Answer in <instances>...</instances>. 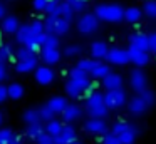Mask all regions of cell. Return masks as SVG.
Masks as SVG:
<instances>
[{"mask_svg": "<svg viewBox=\"0 0 156 144\" xmlns=\"http://www.w3.org/2000/svg\"><path fill=\"white\" fill-rule=\"evenodd\" d=\"M106 60H108V64H114V65H126V64L131 62L128 50L121 49V47H111Z\"/></svg>", "mask_w": 156, "mask_h": 144, "instance_id": "cell-9", "label": "cell"}, {"mask_svg": "<svg viewBox=\"0 0 156 144\" xmlns=\"http://www.w3.org/2000/svg\"><path fill=\"white\" fill-rule=\"evenodd\" d=\"M39 112H41V119H42V121H45V122L52 121V119H54V116H55V114L52 112V111L49 109L47 106H42L41 109H39Z\"/></svg>", "mask_w": 156, "mask_h": 144, "instance_id": "cell-43", "label": "cell"}, {"mask_svg": "<svg viewBox=\"0 0 156 144\" xmlns=\"http://www.w3.org/2000/svg\"><path fill=\"white\" fill-rule=\"evenodd\" d=\"M108 52H109V47L106 42L98 40V42H94L91 45V55H92V59H96V60H106Z\"/></svg>", "mask_w": 156, "mask_h": 144, "instance_id": "cell-20", "label": "cell"}, {"mask_svg": "<svg viewBox=\"0 0 156 144\" xmlns=\"http://www.w3.org/2000/svg\"><path fill=\"white\" fill-rule=\"evenodd\" d=\"M7 92L12 100H19L24 97V86L19 82H12L10 86H7Z\"/></svg>", "mask_w": 156, "mask_h": 144, "instance_id": "cell-25", "label": "cell"}, {"mask_svg": "<svg viewBox=\"0 0 156 144\" xmlns=\"http://www.w3.org/2000/svg\"><path fill=\"white\" fill-rule=\"evenodd\" d=\"M102 87L106 90H116V89H122V76L121 74L111 72L109 76H106L102 79Z\"/></svg>", "mask_w": 156, "mask_h": 144, "instance_id": "cell-14", "label": "cell"}, {"mask_svg": "<svg viewBox=\"0 0 156 144\" xmlns=\"http://www.w3.org/2000/svg\"><path fill=\"white\" fill-rule=\"evenodd\" d=\"M94 89V84H92V79L87 77V79H82V80H74V79H69L66 82V92H67L69 97L72 99H77V97L89 96Z\"/></svg>", "mask_w": 156, "mask_h": 144, "instance_id": "cell-3", "label": "cell"}, {"mask_svg": "<svg viewBox=\"0 0 156 144\" xmlns=\"http://www.w3.org/2000/svg\"><path fill=\"white\" fill-rule=\"evenodd\" d=\"M94 15L104 22H119L124 19V9L119 3H99L94 9Z\"/></svg>", "mask_w": 156, "mask_h": 144, "instance_id": "cell-2", "label": "cell"}, {"mask_svg": "<svg viewBox=\"0 0 156 144\" xmlns=\"http://www.w3.org/2000/svg\"><path fill=\"white\" fill-rule=\"evenodd\" d=\"M126 50H128V54H129V59H131V62L134 64L138 69H141V67L148 65L149 60H151V57H149V52L138 49V47L133 45V44H129Z\"/></svg>", "mask_w": 156, "mask_h": 144, "instance_id": "cell-6", "label": "cell"}, {"mask_svg": "<svg viewBox=\"0 0 156 144\" xmlns=\"http://www.w3.org/2000/svg\"><path fill=\"white\" fill-rule=\"evenodd\" d=\"M139 97L148 104V107H153L156 104V94H154V90H151V89H146L144 92H141Z\"/></svg>", "mask_w": 156, "mask_h": 144, "instance_id": "cell-35", "label": "cell"}, {"mask_svg": "<svg viewBox=\"0 0 156 144\" xmlns=\"http://www.w3.org/2000/svg\"><path fill=\"white\" fill-rule=\"evenodd\" d=\"M82 129H84V132L92 134V136H104L106 132H109L106 121L104 119H94V117H89L84 122Z\"/></svg>", "mask_w": 156, "mask_h": 144, "instance_id": "cell-8", "label": "cell"}, {"mask_svg": "<svg viewBox=\"0 0 156 144\" xmlns=\"http://www.w3.org/2000/svg\"><path fill=\"white\" fill-rule=\"evenodd\" d=\"M129 44L136 45L138 49H141V50H146V52H149L148 35H146V33H143V32H136V33H133V35H131V42H129Z\"/></svg>", "mask_w": 156, "mask_h": 144, "instance_id": "cell-22", "label": "cell"}, {"mask_svg": "<svg viewBox=\"0 0 156 144\" xmlns=\"http://www.w3.org/2000/svg\"><path fill=\"white\" fill-rule=\"evenodd\" d=\"M71 144H82L81 141H74V142H71Z\"/></svg>", "mask_w": 156, "mask_h": 144, "instance_id": "cell-55", "label": "cell"}, {"mask_svg": "<svg viewBox=\"0 0 156 144\" xmlns=\"http://www.w3.org/2000/svg\"><path fill=\"white\" fill-rule=\"evenodd\" d=\"M4 17H5V5L4 3H0V20L4 19Z\"/></svg>", "mask_w": 156, "mask_h": 144, "instance_id": "cell-53", "label": "cell"}, {"mask_svg": "<svg viewBox=\"0 0 156 144\" xmlns=\"http://www.w3.org/2000/svg\"><path fill=\"white\" fill-rule=\"evenodd\" d=\"M128 109H129V112L134 114V116H141V114H144L149 107H148V104H146L139 96H134L133 99H129Z\"/></svg>", "mask_w": 156, "mask_h": 144, "instance_id": "cell-17", "label": "cell"}, {"mask_svg": "<svg viewBox=\"0 0 156 144\" xmlns=\"http://www.w3.org/2000/svg\"><path fill=\"white\" fill-rule=\"evenodd\" d=\"M136 137H138V126L129 124L128 129L119 136V141H121V144H134Z\"/></svg>", "mask_w": 156, "mask_h": 144, "instance_id": "cell-21", "label": "cell"}, {"mask_svg": "<svg viewBox=\"0 0 156 144\" xmlns=\"http://www.w3.org/2000/svg\"><path fill=\"white\" fill-rule=\"evenodd\" d=\"M128 126H129V122H124V121H118V122L112 124V127H111V131H109V132H111L112 136L119 137L126 129H128Z\"/></svg>", "mask_w": 156, "mask_h": 144, "instance_id": "cell-33", "label": "cell"}, {"mask_svg": "<svg viewBox=\"0 0 156 144\" xmlns=\"http://www.w3.org/2000/svg\"><path fill=\"white\" fill-rule=\"evenodd\" d=\"M86 2H87V0H69V3L72 5L74 12H82L84 7H86Z\"/></svg>", "mask_w": 156, "mask_h": 144, "instance_id": "cell-45", "label": "cell"}, {"mask_svg": "<svg viewBox=\"0 0 156 144\" xmlns=\"http://www.w3.org/2000/svg\"><path fill=\"white\" fill-rule=\"evenodd\" d=\"M29 33H30V27L20 25V29L15 33V40H17L19 44H22V45H25V44H27V39H29Z\"/></svg>", "mask_w": 156, "mask_h": 144, "instance_id": "cell-31", "label": "cell"}, {"mask_svg": "<svg viewBox=\"0 0 156 144\" xmlns=\"http://www.w3.org/2000/svg\"><path fill=\"white\" fill-rule=\"evenodd\" d=\"M94 64H96V60L94 59H87V57H84V59H81L77 64H76V67H79V69H82V70H86V72H91V69L94 67Z\"/></svg>", "mask_w": 156, "mask_h": 144, "instance_id": "cell-40", "label": "cell"}, {"mask_svg": "<svg viewBox=\"0 0 156 144\" xmlns=\"http://www.w3.org/2000/svg\"><path fill=\"white\" fill-rule=\"evenodd\" d=\"M104 104L108 106L109 111L119 109V107H122L126 104V92L122 89L106 90L104 92Z\"/></svg>", "mask_w": 156, "mask_h": 144, "instance_id": "cell-4", "label": "cell"}, {"mask_svg": "<svg viewBox=\"0 0 156 144\" xmlns=\"http://www.w3.org/2000/svg\"><path fill=\"white\" fill-rule=\"evenodd\" d=\"M29 27H30V33H34V35H41V33L45 32L44 20H32L29 23Z\"/></svg>", "mask_w": 156, "mask_h": 144, "instance_id": "cell-38", "label": "cell"}, {"mask_svg": "<svg viewBox=\"0 0 156 144\" xmlns=\"http://www.w3.org/2000/svg\"><path fill=\"white\" fill-rule=\"evenodd\" d=\"M7 79V65L5 64H0V82Z\"/></svg>", "mask_w": 156, "mask_h": 144, "instance_id": "cell-51", "label": "cell"}, {"mask_svg": "<svg viewBox=\"0 0 156 144\" xmlns=\"http://www.w3.org/2000/svg\"><path fill=\"white\" fill-rule=\"evenodd\" d=\"M54 141H55V144H71V142H74V141H77V132H76V129L71 124H64L61 134H59Z\"/></svg>", "mask_w": 156, "mask_h": 144, "instance_id": "cell-12", "label": "cell"}, {"mask_svg": "<svg viewBox=\"0 0 156 144\" xmlns=\"http://www.w3.org/2000/svg\"><path fill=\"white\" fill-rule=\"evenodd\" d=\"M129 84H131V89L134 90L138 96L148 89V77L143 72V69L131 70V74H129Z\"/></svg>", "mask_w": 156, "mask_h": 144, "instance_id": "cell-5", "label": "cell"}, {"mask_svg": "<svg viewBox=\"0 0 156 144\" xmlns=\"http://www.w3.org/2000/svg\"><path fill=\"white\" fill-rule=\"evenodd\" d=\"M42 47H45V49H59V35H55L54 32H45Z\"/></svg>", "mask_w": 156, "mask_h": 144, "instance_id": "cell-29", "label": "cell"}, {"mask_svg": "<svg viewBox=\"0 0 156 144\" xmlns=\"http://www.w3.org/2000/svg\"><path fill=\"white\" fill-rule=\"evenodd\" d=\"M87 77H91L86 70L79 69V67H72L71 70H69V79H74V80H82V79H87Z\"/></svg>", "mask_w": 156, "mask_h": 144, "instance_id": "cell-36", "label": "cell"}, {"mask_svg": "<svg viewBox=\"0 0 156 144\" xmlns=\"http://www.w3.org/2000/svg\"><path fill=\"white\" fill-rule=\"evenodd\" d=\"M54 79H55V72L49 65H39L35 69V80L41 86H49V84L54 82Z\"/></svg>", "mask_w": 156, "mask_h": 144, "instance_id": "cell-10", "label": "cell"}, {"mask_svg": "<svg viewBox=\"0 0 156 144\" xmlns=\"http://www.w3.org/2000/svg\"><path fill=\"white\" fill-rule=\"evenodd\" d=\"M81 52H82V47L77 45V44H71V45H67L64 49V55L66 57H76V55H79Z\"/></svg>", "mask_w": 156, "mask_h": 144, "instance_id": "cell-41", "label": "cell"}, {"mask_svg": "<svg viewBox=\"0 0 156 144\" xmlns=\"http://www.w3.org/2000/svg\"><path fill=\"white\" fill-rule=\"evenodd\" d=\"M61 9H62V19H66V20H67V22H71V20L72 19H74V9H72V5H71V3H69V2H62L61 3Z\"/></svg>", "mask_w": 156, "mask_h": 144, "instance_id": "cell-34", "label": "cell"}, {"mask_svg": "<svg viewBox=\"0 0 156 144\" xmlns=\"http://www.w3.org/2000/svg\"><path fill=\"white\" fill-rule=\"evenodd\" d=\"M143 13L149 19H156V0H148L143 5Z\"/></svg>", "mask_w": 156, "mask_h": 144, "instance_id": "cell-32", "label": "cell"}, {"mask_svg": "<svg viewBox=\"0 0 156 144\" xmlns=\"http://www.w3.org/2000/svg\"><path fill=\"white\" fill-rule=\"evenodd\" d=\"M44 127H45V134L55 139V137L61 134V131H62V127H64V124H62L61 121H57V119H52V121H49V122H45Z\"/></svg>", "mask_w": 156, "mask_h": 144, "instance_id": "cell-23", "label": "cell"}, {"mask_svg": "<svg viewBox=\"0 0 156 144\" xmlns=\"http://www.w3.org/2000/svg\"><path fill=\"white\" fill-rule=\"evenodd\" d=\"M25 134H27V137L37 141L39 137L42 136V134H45V127L42 126V122H39V124H30V126H27V129H25Z\"/></svg>", "mask_w": 156, "mask_h": 144, "instance_id": "cell-24", "label": "cell"}, {"mask_svg": "<svg viewBox=\"0 0 156 144\" xmlns=\"http://www.w3.org/2000/svg\"><path fill=\"white\" fill-rule=\"evenodd\" d=\"M143 15V10L139 7H129V9H124V19L131 23H136L141 20Z\"/></svg>", "mask_w": 156, "mask_h": 144, "instance_id": "cell-27", "label": "cell"}, {"mask_svg": "<svg viewBox=\"0 0 156 144\" xmlns=\"http://www.w3.org/2000/svg\"><path fill=\"white\" fill-rule=\"evenodd\" d=\"M24 122L27 124V126H30V124H39V122H42V119H41V112H39V109H27L24 112Z\"/></svg>", "mask_w": 156, "mask_h": 144, "instance_id": "cell-26", "label": "cell"}, {"mask_svg": "<svg viewBox=\"0 0 156 144\" xmlns=\"http://www.w3.org/2000/svg\"><path fill=\"white\" fill-rule=\"evenodd\" d=\"M101 144H121L119 137L112 136L111 132H106L104 136H101Z\"/></svg>", "mask_w": 156, "mask_h": 144, "instance_id": "cell-44", "label": "cell"}, {"mask_svg": "<svg viewBox=\"0 0 156 144\" xmlns=\"http://www.w3.org/2000/svg\"><path fill=\"white\" fill-rule=\"evenodd\" d=\"M49 0H34V9L35 10H45Z\"/></svg>", "mask_w": 156, "mask_h": 144, "instance_id": "cell-49", "label": "cell"}, {"mask_svg": "<svg viewBox=\"0 0 156 144\" xmlns=\"http://www.w3.org/2000/svg\"><path fill=\"white\" fill-rule=\"evenodd\" d=\"M14 131L9 129V127H0V144H9L14 139Z\"/></svg>", "mask_w": 156, "mask_h": 144, "instance_id": "cell-37", "label": "cell"}, {"mask_svg": "<svg viewBox=\"0 0 156 144\" xmlns=\"http://www.w3.org/2000/svg\"><path fill=\"white\" fill-rule=\"evenodd\" d=\"M9 97V92H7V86L0 84V104L5 102V99Z\"/></svg>", "mask_w": 156, "mask_h": 144, "instance_id": "cell-50", "label": "cell"}, {"mask_svg": "<svg viewBox=\"0 0 156 144\" xmlns=\"http://www.w3.org/2000/svg\"><path fill=\"white\" fill-rule=\"evenodd\" d=\"M69 29H71V22H67L66 19L59 17V19L55 20V25H54V33L55 35H64V33L69 32Z\"/></svg>", "mask_w": 156, "mask_h": 144, "instance_id": "cell-30", "label": "cell"}, {"mask_svg": "<svg viewBox=\"0 0 156 144\" xmlns=\"http://www.w3.org/2000/svg\"><path fill=\"white\" fill-rule=\"evenodd\" d=\"M86 112L89 117L94 119H104L108 117L109 109L104 104V94L99 90H92L87 97H86Z\"/></svg>", "mask_w": 156, "mask_h": 144, "instance_id": "cell-1", "label": "cell"}, {"mask_svg": "<svg viewBox=\"0 0 156 144\" xmlns=\"http://www.w3.org/2000/svg\"><path fill=\"white\" fill-rule=\"evenodd\" d=\"M41 59L44 60V64H47V65H54V64H57L59 60H61V50L42 47L41 49Z\"/></svg>", "mask_w": 156, "mask_h": 144, "instance_id": "cell-19", "label": "cell"}, {"mask_svg": "<svg viewBox=\"0 0 156 144\" xmlns=\"http://www.w3.org/2000/svg\"><path fill=\"white\" fill-rule=\"evenodd\" d=\"M0 27H2V30H4L5 33L14 35V33H17V30L20 29V22H19V19L15 15H5L4 19H2Z\"/></svg>", "mask_w": 156, "mask_h": 144, "instance_id": "cell-13", "label": "cell"}, {"mask_svg": "<svg viewBox=\"0 0 156 144\" xmlns=\"http://www.w3.org/2000/svg\"><path fill=\"white\" fill-rule=\"evenodd\" d=\"M9 144H22V139H20L19 136H14V139H12Z\"/></svg>", "mask_w": 156, "mask_h": 144, "instance_id": "cell-52", "label": "cell"}, {"mask_svg": "<svg viewBox=\"0 0 156 144\" xmlns=\"http://www.w3.org/2000/svg\"><path fill=\"white\" fill-rule=\"evenodd\" d=\"M82 114H84V111H82L81 106H77V104H67V107L64 109V112H62L61 116H62V121H64L66 124H71V122H74V121L81 119Z\"/></svg>", "mask_w": 156, "mask_h": 144, "instance_id": "cell-11", "label": "cell"}, {"mask_svg": "<svg viewBox=\"0 0 156 144\" xmlns=\"http://www.w3.org/2000/svg\"><path fill=\"white\" fill-rule=\"evenodd\" d=\"M64 2H69V0H64Z\"/></svg>", "mask_w": 156, "mask_h": 144, "instance_id": "cell-56", "label": "cell"}, {"mask_svg": "<svg viewBox=\"0 0 156 144\" xmlns=\"http://www.w3.org/2000/svg\"><path fill=\"white\" fill-rule=\"evenodd\" d=\"M37 64H39L37 55L29 57V59H25V60H17V62H15V70L20 72V74H27V72H30V70L37 69L39 67Z\"/></svg>", "mask_w": 156, "mask_h": 144, "instance_id": "cell-16", "label": "cell"}, {"mask_svg": "<svg viewBox=\"0 0 156 144\" xmlns=\"http://www.w3.org/2000/svg\"><path fill=\"white\" fill-rule=\"evenodd\" d=\"M111 74V67H109L108 62H102V60H96L94 67L91 69V72H89V76H91V79H104L106 76H109Z\"/></svg>", "mask_w": 156, "mask_h": 144, "instance_id": "cell-15", "label": "cell"}, {"mask_svg": "<svg viewBox=\"0 0 156 144\" xmlns=\"http://www.w3.org/2000/svg\"><path fill=\"white\" fill-rule=\"evenodd\" d=\"M99 27V19L94 13H84L77 20V30L81 33H92Z\"/></svg>", "mask_w": 156, "mask_h": 144, "instance_id": "cell-7", "label": "cell"}, {"mask_svg": "<svg viewBox=\"0 0 156 144\" xmlns=\"http://www.w3.org/2000/svg\"><path fill=\"white\" fill-rule=\"evenodd\" d=\"M34 55H35L34 50L29 49V47H25V45H22L20 49L15 52V59H17V60H25V59H29V57H34Z\"/></svg>", "mask_w": 156, "mask_h": 144, "instance_id": "cell-39", "label": "cell"}, {"mask_svg": "<svg viewBox=\"0 0 156 144\" xmlns=\"http://www.w3.org/2000/svg\"><path fill=\"white\" fill-rule=\"evenodd\" d=\"M55 20H57V19H54V17H51V15H47V17H45V20H44V27H45V32H54V25H55Z\"/></svg>", "mask_w": 156, "mask_h": 144, "instance_id": "cell-46", "label": "cell"}, {"mask_svg": "<svg viewBox=\"0 0 156 144\" xmlns=\"http://www.w3.org/2000/svg\"><path fill=\"white\" fill-rule=\"evenodd\" d=\"M67 104L69 102H67V99H66V97L54 96V97H51V99L47 100V104H45V106H47L54 114H62V112H64V109L67 107Z\"/></svg>", "mask_w": 156, "mask_h": 144, "instance_id": "cell-18", "label": "cell"}, {"mask_svg": "<svg viewBox=\"0 0 156 144\" xmlns=\"http://www.w3.org/2000/svg\"><path fill=\"white\" fill-rule=\"evenodd\" d=\"M45 12H47V15L54 17V19H59V17L62 15L61 2H59V0H49L47 7H45Z\"/></svg>", "mask_w": 156, "mask_h": 144, "instance_id": "cell-28", "label": "cell"}, {"mask_svg": "<svg viewBox=\"0 0 156 144\" xmlns=\"http://www.w3.org/2000/svg\"><path fill=\"white\" fill-rule=\"evenodd\" d=\"M2 122H4V114L0 112V126H2Z\"/></svg>", "mask_w": 156, "mask_h": 144, "instance_id": "cell-54", "label": "cell"}, {"mask_svg": "<svg viewBox=\"0 0 156 144\" xmlns=\"http://www.w3.org/2000/svg\"><path fill=\"white\" fill-rule=\"evenodd\" d=\"M35 142H37V144H55V141H54V137L47 136V134H42Z\"/></svg>", "mask_w": 156, "mask_h": 144, "instance_id": "cell-48", "label": "cell"}, {"mask_svg": "<svg viewBox=\"0 0 156 144\" xmlns=\"http://www.w3.org/2000/svg\"><path fill=\"white\" fill-rule=\"evenodd\" d=\"M148 44H149V50H151L153 54H156V32H153L148 35Z\"/></svg>", "mask_w": 156, "mask_h": 144, "instance_id": "cell-47", "label": "cell"}, {"mask_svg": "<svg viewBox=\"0 0 156 144\" xmlns=\"http://www.w3.org/2000/svg\"><path fill=\"white\" fill-rule=\"evenodd\" d=\"M10 59H12V47L10 45H2L0 47V64H5Z\"/></svg>", "mask_w": 156, "mask_h": 144, "instance_id": "cell-42", "label": "cell"}]
</instances>
